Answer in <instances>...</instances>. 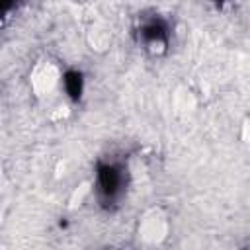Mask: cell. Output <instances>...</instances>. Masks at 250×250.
I'll return each mask as SVG.
<instances>
[{"mask_svg": "<svg viewBox=\"0 0 250 250\" xmlns=\"http://www.w3.org/2000/svg\"><path fill=\"white\" fill-rule=\"evenodd\" d=\"M64 86H66V92L70 94V98L76 100L80 96V92H82V76H80V72H74V70L66 72Z\"/></svg>", "mask_w": 250, "mask_h": 250, "instance_id": "7a4b0ae2", "label": "cell"}, {"mask_svg": "<svg viewBox=\"0 0 250 250\" xmlns=\"http://www.w3.org/2000/svg\"><path fill=\"white\" fill-rule=\"evenodd\" d=\"M98 180H100V188L105 195H113L121 184V178H119V172L115 166H100V172H98Z\"/></svg>", "mask_w": 250, "mask_h": 250, "instance_id": "6da1fadb", "label": "cell"}, {"mask_svg": "<svg viewBox=\"0 0 250 250\" xmlns=\"http://www.w3.org/2000/svg\"><path fill=\"white\" fill-rule=\"evenodd\" d=\"M217 2H221V0H217Z\"/></svg>", "mask_w": 250, "mask_h": 250, "instance_id": "277c9868", "label": "cell"}, {"mask_svg": "<svg viewBox=\"0 0 250 250\" xmlns=\"http://www.w3.org/2000/svg\"><path fill=\"white\" fill-rule=\"evenodd\" d=\"M143 37L148 41H160L166 37V27L162 21H150L148 25L143 27Z\"/></svg>", "mask_w": 250, "mask_h": 250, "instance_id": "3957f363", "label": "cell"}]
</instances>
